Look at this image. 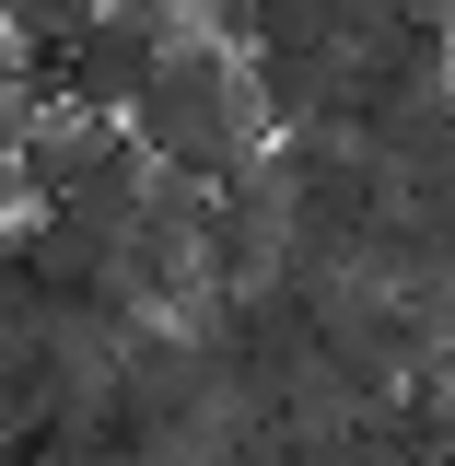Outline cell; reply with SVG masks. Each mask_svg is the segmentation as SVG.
I'll return each mask as SVG.
<instances>
[{"label": "cell", "mask_w": 455, "mask_h": 466, "mask_svg": "<svg viewBox=\"0 0 455 466\" xmlns=\"http://www.w3.org/2000/svg\"><path fill=\"white\" fill-rule=\"evenodd\" d=\"M12 198H24V187H12V140H0V210H12Z\"/></svg>", "instance_id": "5b68a950"}, {"label": "cell", "mask_w": 455, "mask_h": 466, "mask_svg": "<svg viewBox=\"0 0 455 466\" xmlns=\"http://www.w3.org/2000/svg\"><path fill=\"white\" fill-rule=\"evenodd\" d=\"M117 140H129V128H117L106 106H70V94H47V106H36L24 128H12V187H24V198L47 210V198H70L82 175L106 164Z\"/></svg>", "instance_id": "3957f363"}, {"label": "cell", "mask_w": 455, "mask_h": 466, "mask_svg": "<svg viewBox=\"0 0 455 466\" xmlns=\"http://www.w3.org/2000/svg\"><path fill=\"white\" fill-rule=\"evenodd\" d=\"M117 128H129L152 164L199 175V187H211V175H245V152H257V70H245V47H222V35L187 12Z\"/></svg>", "instance_id": "6da1fadb"}, {"label": "cell", "mask_w": 455, "mask_h": 466, "mask_svg": "<svg viewBox=\"0 0 455 466\" xmlns=\"http://www.w3.org/2000/svg\"><path fill=\"white\" fill-rule=\"evenodd\" d=\"M175 24H187V0H94V24L70 35V58H58V94L129 116V94L152 82V58H164Z\"/></svg>", "instance_id": "7a4b0ae2"}, {"label": "cell", "mask_w": 455, "mask_h": 466, "mask_svg": "<svg viewBox=\"0 0 455 466\" xmlns=\"http://www.w3.org/2000/svg\"><path fill=\"white\" fill-rule=\"evenodd\" d=\"M58 397H70L58 385V350H36L24 327H0V443H36L58 420Z\"/></svg>", "instance_id": "277c9868"}]
</instances>
